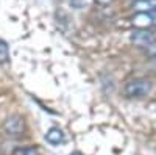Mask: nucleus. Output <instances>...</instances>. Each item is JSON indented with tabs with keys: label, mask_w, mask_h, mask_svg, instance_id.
Listing matches in <instances>:
<instances>
[{
	"label": "nucleus",
	"mask_w": 156,
	"mask_h": 155,
	"mask_svg": "<svg viewBox=\"0 0 156 155\" xmlns=\"http://www.w3.org/2000/svg\"><path fill=\"white\" fill-rule=\"evenodd\" d=\"M9 63V47L6 44V41L0 39V64L6 66Z\"/></svg>",
	"instance_id": "8"
},
{
	"label": "nucleus",
	"mask_w": 156,
	"mask_h": 155,
	"mask_svg": "<svg viewBox=\"0 0 156 155\" xmlns=\"http://www.w3.org/2000/svg\"><path fill=\"white\" fill-rule=\"evenodd\" d=\"M153 89V83L147 79H134L125 83L122 93L126 99H144Z\"/></svg>",
	"instance_id": "1"
},
{
	"label": "nucleus",
	"mask_w": 156,
	"mask_h": 155,
	"mask_svg": "<svg viewBox=\"0 0 156 155\" xmlns=\"http://www.w3.org/2000/svg\"><path fill=\"white\" fill-rule=\"evenodd\" d=\"M95 2H97L98 5H101V6H106V5L112 3V0H95Z\"/></svg>",
	"instance_id": "10"
},
{
	"label": "nucleus",
	"mask_w": 156,
	"mask_h": 155,
	"mask_svg": "<svg viewBox=\"0 0 156 155\" xmlns=\"http://www.w3.org/2000/svg\"><path fill=\"white\" fill-rule=\"evenodd\" d=\"M131 8L134 11L154 13L156 11V0H134L131 3Z\"/></svg>",
	"instance_id": "6"
},
{
	"label": "nucleus",
	"mask_w": 156,
	"mask_h": 155,
	"mask_svg": "<svg viewBox=\"0 0 156 155\" xmlns=\"http://www.w3.org/2000/svg\"><path fill=\"white\" fill-rule=\"evenodd\" d=\"M45 141L51 146H59L66 141V135H64V132L59 127H51L45 133Z\"/></svg>",
	"instance_id": "5"
},
{
	"label": "nucleus",
	"mask_w": 156,
	"mask_h": 155,
	"mask_svg": "<svg viewBox=\"0 0 156 155\" xmlns=\"http://www.w3.org/2000/svg\"><path fill=\"white\" fill-rule=\"evenodd\" d=\"M129 39H131V42L134 46H137L139 49H144L145 46H148L153 41H156L154 35H153V31L150 28H136L131 33V36H129Z\"/></svg>",
	"instance_id": "4"
},
{
	"label": "nucleus",
	"mask_w": 156,
	"mask_h": 155,
	"mask_svg": "<svg viewBox=\"0 0 156 155\" xmlns=\"http://www.w3.org/2000/svg\"><path fill=\"white\" fill-rule=\"evenodd\" d=\"M25 119L20 114H11L3 121V132L8 136H19L25 132Z\"/></svg>",
	"instance_id": "2"
},
{
	"label": "nucleus",
	"mask_w": 156,
	"mask_h": 155,
	"mask_svg": "<svg viewBox=\"0 0 156 155\" xmlns=\"http://www.w3.org/2000/svg\"><path fill=\"white\" fill-rule=\"evenodd\" d=\"M142 50H144V54H145L147 57H151V58H153V57H156V41H153L151 44L145 46Z\"/></svg>",
	"instance_id": "9"
},
{
	"label": "nucleus",
	"mask_w": 156,
	"mask_h": 155,
	"mask_svg": "<svg viewBox=\"0 0 156 155\" xmlns=\"http://www.w3.org/2000/svg\"><path fill=\"white\" fill-rule=\"evenodd\" d=\"M131 25L134 28H153L156 27V11L145 13V11H134L131 16Z\"/></svg>",
	"instance_id": "3"
},
{
	"label": "nucleus",
	"mask_w": 156,
	"mask_h": 155,
	"mask_svg": "<svg viewBox=\"0 0 156 155\" xmlns=\"http://www.w3.org/2000/svg\"><path fill=\"white\" fill-rule=\"evenodd\" d=\"M11 155H41V152L34 146H23V147H16Z\"/></svg>",
	"instance_id": "7"
},
{
	"label": "nucleus",
	"mask_w": 156,
	"mask_h": 155,
	"mask_svg": "<svg viewBox=\"0 0 156 155\" xmlns=\"http://www.w3.org/2000/svg\"><path fill=\"white\" fill-rule=\"evenodd\" d=\"M70 155H84V153H81V152H80V150H75V152H72V153H70Z\"/></svg>",
	"instance_id": "11"
}]
</instances>
